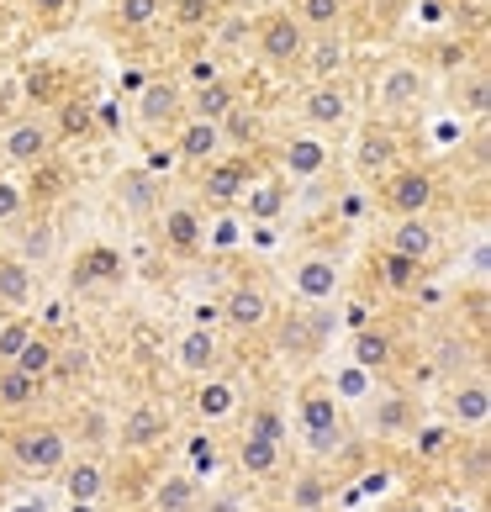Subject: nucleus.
<instances>
[{
    "instance_id": "f257e3e1",
    "label": "nucleus",
    "mask_w": 491,
    "mask_h": 512,
    "mask_svg": "<svg viewBox=\"0 0 491 512\" xmlns=\"http://www.w3.org/2000/svg\"><path fill=\"white\" fill-rule=\"evenodd\" d=\"M69 460V433L59 423H27L22 433H11V465L32 481H53Z\"/></svg>"
},
{
    "instance_id": "f03ea898",
    "label": "nucleus",
    "mask_w": 491,
    "mask_h": 512,
    "mask_svg": "<svg viewBox=\"0 0 491 512\" xmlns=\"http://www.w3.org/2000/svg\"><path fill=\"white\" fill-rule=\"evenodd\" d=\"M433 201H439V180H433V169H423V164H396V169H386L381 206H386L391 217H428Z\"/></svg>"
},
{
    "instance_id": "7ed1b4c3",
    "label": "nucleus",
    "mask_w": 491,
    "mask_h": 512,
    "mask_svg": "<svg viewBox=\"0 0 491 512\" xmlns=\"http://www.w3.org/2000/svg\"><path fill=\"white\" fill-rule=\"evenodd\" d=\"M296 428L307 433L312 454H328L344 444V402L328 386H307L296 396Z\"/></svg>"
},
{
    "instance_id": "20e7f679",
    "label": "nucleus",
    "mask_w": 491,
    "mask_h": 512,
    "mask_svg": "<svg viewBox=\"0 0 491 512\" xmlns=\"http://www.w3.org/2000/svg\"><path fill=\"white\" fill-rule=\"evenodd\" d=\"M254 48L270 69H291L301 64V48H307V27L296 22L291 11H264L254 22Z\"/></svg>"
},
{
    "instance_id": "39448f33",
    "label": "nucleus",
    "mask_w": 491,
    "mask_h": 512,
    "mask_svg": "<svg viewBox=\"0 0 491 512\" xmlns=\"http://www.w3.org/2000/svg\"><path fill=\"white\" fill-rule=\"evenodd\" d=\"M196 175H201V180H196L201 206H212V212H228V206H238L243 185L254 180V169H249V159H243V154H217L212 164H201Z\"/></svg>"
},
{
    "instance_id": "423d86ee",
    "label": "nucleus",
    "mask_w": 491,
    "mask_h": 512,
    "mask_svg": "<svg viewBox=\"0 0 491 512\" xmlns=\"http://www.w3.org/2000/svg\"><path fill=\"white\" fill-rule=\"evenodd\" d=\"M296 117H301V127H307V132H338L344 122H354V101H349V90H344V85L312 80L307 90H301Z\"/></svg>"
},
{
    "instance_id": "0eeeda50",
    "label": "nucleus",
    "mask_w": 491,
    "mask_h": 512,
    "mask_svg": "<svg viewBox=\"0 0 491 512\" xmlns=\"http://www.w3.org/2000/svg\"><path fill=\"white\" fill-rule=\"evenodd\" d=\"M53 148H59V138H53V122L48 117H16L6 132H0V159L6 164H48Z\"/></svg>"
},
{
    "instance_id": "6e6552de",
    "label": "nucleus",
    "mask_w": 491,
    "mask_h": 512,
    "mask_svg": "<svg viewBox=\"0 0 491 512\" xmlns=\"http://www.w3.org/2000/svg\"><path fill=\"white\" fill-rule=\"evenodd\" d=\"M159 243L175 259H201L206 254V212L191 201H175L159 212Z\"/></svg>"
},
{
    "instance_id": "1a4fd4ad",
    "label": "nucleus",
    "mask_w": 491,
    "mask_h": 512,
    "mask_svg": "<svg viewBox=\"0 0 491 512\" xmlns=\"http://www.w3.org/2000/svg\"><path fill=\"white\" fill-rule=\"evenodd\" d=\"M291 291H296V301H307V307H328V301L344 296V264H338L333 254H307V259H296Z\"/></svg>"
},
{
    "instance_id": "9d476101",
    "label": "nucleus",
    "mask_w": 491,
    "mask_h": 512,
    "mask_svg": "<svg viewBox=\"0 0 491 512\" xmlns=\"http://www.w3.org/2000/svg\"><path fill=\"white\" fill-rule=\"evenodd\" d=\"M185 117V85L159 74V80H143L138 90V127L143 132H169Z\"/></svg>"
},
{
    "instance_id": "9b49d317",
    "label": "nucleus",
    "mask_w": 491,
    "mask_h": 512,
    "mask_svg": "<svg viewBox=\"0 0 491 512\" xmlns=\"http://www.w3.org/2000/svg\"><path fill=\"white\" fill-rule=\"evenodd\" d=\"M53 481L64 486V502H69V507H101L111 476H106V460H101V454H80V460L69 454L64 470H59Z\"/></svg>"
},
{
    "instance_id": "f8f14e48",
    "label": "nucleus",
    "mask_w": 491,
    "mask_h": 512,
    "mask_svg": "<svg viewBox=\"0 0 491 512\" xmlns=\"http://www.w3.org/2000/svg\"><path fill=\"white\" fill-rule=\"evenodd\" d=\"M270 291L254 286V280H238V286H228V296H222V322H228L233 333H264L270 328Z\"/></svg>"
},
{
    "instance_id": "ddd939ff",
    "label": "nucleus",
    "mask_w": 491,
    "mask_h": 512,
    "mask_svg": "<svg viewBox=\"0 0 491 512\" xmlns=\"http://www.w3.org/2000/svg\"><path fill=\"white\" fill-rule=\"evenodd\" d=\"M423 90H428V80H423L418 64H386L381 80H375V106H381L386 117H396V111H412V106H418Z\"/></svg>"
},
{
    "instance_id": "4468645a",
    "label": "nucleus",
    "mask_w": 491,
    "mask_h": 512,
    "mask_svg": "<svg viewBox=\"0 0 491 512\" xmlns=\"http://www.w3.org/2000/svg\"><path fill=\"white\" fill-rule=\"evenodd\" d=\"M222 154V132H217V122L212 117H185L175 122V159L185 164V169H201V164H212Z\"/></svg>"
},
{
    "instance_id": "2eb2a0df",
    "label": "nucleus",
    "mask_w": 491,
    "mask_h": 512,
    "mask_svg": "<svg viewBox=\"0 0 491 512\" xmlns=\"http://www.w3.org/2000/svg\"><path fill=\"white\" fill-rule=\"evenodd\" d=\"M169 439V412L159 402H138V407H127V417L117 423V444L132 449V454H143V449H159Z\"/></svg>"
},
{
    "instance_id": "dca6fc26",
    "label": "nucleus",
    "mask_w": 491,
    "mask_h": 512,
    "mask_svg": "<svg viewBox=\"0 0 491 512\" xmlns=\"http://www.w3.org/2000/svg\"><path fill=\"white\" fill-rule=\"evenodd\" d=\"M122 275H127V259H122V249H111V243H90V249H80V254H74V270H69L74 291L117 286Z\"/></svg>"
},
{
    "instance_id": "f3484780",
    "label": "nucleus",
    "mask_w": 491,
    "mask_h": 512,
    "mask_svg": "<svg viewBox=\"0 0 491 512\" xmlns=\"http://www.w3.org/2000/svg\"><path fill=\"white\" fill-rule=\"evenodd\" d=\"M486 423H491V391H486L481 375L449 386V428L455 433H481Z\"/></svg>"
},
{
    "instance_id": "a211bd4d",
    "label": "nucleus",
    "mask_w": 491,
    "mask_h": 512,
    "mask_svg": "<svg viewBox=\"0 0 491 512\" xmlns=\"http://www.w3.org/2000/svg\"><path fill=\"white\" fill-rule=\"evenodd\" d=\"M280 164H286V175H291V180H317V175H328V164H333L328 132H307V127H301L296 138L286 143Z\"/></svg>"
},
{
    "instance_id": "6ab92c4d",
    "label": "nucleus",
    "mask_w": 491,
    "mask_h": 512,
    "mask_svg": "<svg viewBox=\"0 0 491 512\" xmlns=\"http://www.w3.org/2000/svg\"><path fill=\"white\" fill-rule=\"evenodd\" d=\"M386 249L412 259V264H428L433 254H439V227H433L428 217H396L391 233H386Z\"/></svg>"
},
{
    "instance_id": "aec40b11",
    "label": "nucleus",
    "mask_w": 491,
    "mask_h": 512,
    "mask_svg": "<svg viewBox=\"0 0 491 512\" xmlns=\"http://www.w3.org/2000/svg\"><path fill=\"white\" fill-rule=\"evenodd\" d=\"M418 423H423V407L412 402L407 391H386L381 402H375V412H370V433H375V439H407Z\"/></svg>"
},
{
    "instance_id": "412c9836",
    "label": "nucleus",
    "mask_w": 491,
    "mask_h": 512,
    "mask_svg": "<svg viewBox=\"0 0 491 512\" xmlns=\"http://www.w3.org/2000/svg\"><path fill=\"white\" fill-rule=\"evenodd\" d=\"M148 512H201V481L191 470H164L148 491Z\"/></svg>"
},
{
    "instance_id": "4be33fe9",
    "label": "nucleus",
    "mask_w": 491,
    "mask_h": 512,
    "mask_svg": "<svg viewBox=\"0 0 491 512\" xmlns=\"http://www.w3.org/2000/svg\"><path fill=\"white\" fill-rule=\"evenodd\" d=\"M233 212L243 217V222H280L286 217V180H249L243 185V196H238V206Z\"/></svg>"
},
{
    "instance_id": "5701e85b",
    "label": "nucleus",
    "mask_w": 491,
    "mask_h": 512,
    "mask_svg": "<svg viewBox=\"0 0 491 512\" xmlns=\"http://www.w3.org/2000/svg\"><path fill=\"white\" fill-rule=\"evenodd\" d=\"M238 470L249 481H270L286 470V444H275V439H259V433H243L238 439Z\"/></svg>"
},
{
    "instance_id": "b1692460",
    "label": "nucleus",
    "mask_w": 491,
    "mask_h": 512,
    "mask_svg": "<svg viewBox=\"0 0 491 512\" xmlns=\"http://www.w3.org/2000/svg\"><path fill=\"white\" fill-rule=\"evenodd\" d=\"M175 359H180V370H185V375H212V370H217V359H222L217 333H212V328H185Z\"/></svg>"
},
{
    "instance_id": "393cba45",
    "label": "nucleus",
    "mask_w": 491,
    "mask_h": 512,
    "mask_svg": "<svg viewBox=\"0 0 491 512\" xmlns=\"http://www.w3.org/2000/svg\"><path fill=\"white\" fill-rule=\"evenodd\" d=\"M37 296V280H32V264L16 259V254H0V307L11 312H27Z\"/></svg>"
},
{
    "instance_id": "a878e982",
    "label": "nucleus",
    "mask_w": 491,
    "mask_h": 512,
    "mask_svg": "<svg viewBox=\"0 0 491 512\" xmlns=\"http://www.w3.org/2000/svg\"><path fill=\"white\" fill-rule=\"evenodd\" d=\"M238 412V386L228 381V375H201V386H196V417L201 423H222V417H233Z\"/></svg>"
},
{
    "instance_id": "bb28decb",
    "label": "nucleus",
    "mask_w": 491,
    "mask_h": 512,
    "mask_svg": "<svg viewBox=\"0 0 491 512\" xmlns=\"http://www.w3.org/2000/svg\"><path fill=\"white\" fill-rule=\"evenodd\" d=\"M328 502H333V481L323 476V470H317V465L296 470L291 491H286V507L291 512H328Z\"/></svg>"
},
{
    "instance_id": "cd10ccee",
    "label": "nucleus",
    "mask_w": 491,
    "mask_h": 512,
    "mask_svg": "<svg viewBox=\"0 0 491 512\" xmlns=\"http://www.w3.org/2000/svg\"><path fill=\"white\" fill-rule=\"evenodd\" d=\"M349 349H354V365L370 370V375H386L396 365V344H391V333H381V328H354Z\"/></svg>"
},
{
    "instance_id": "c85d7f7f",
    "label": "nucleus",
    "mask_w": 491,
    "mask_h": 512,
    "mask_svg": "<svg viewBox=\"0 0 491 512\" xmlns=\"http://www.w3.org/2000/svg\"><path fill=\"white\" fill-rule=\"evenodd\" d=\"M233 101H238V85L222 80V74H217V80H201V85L185 90V111H191V117H212V122H217Z\"/></svg>"
},
{
    "instance_id": "c756f323",
    "label": "nucleus",
    "mask_w": 491,
    "mask_h": 512,
    "mask_svg": "<svg viewBox=\"0 0 491 512\" xmlns=\"http://www.w3.org/2000/svg\"><path fill=\"white\" fill-rule=\"evenodd\" d=\"M217 132H222V148L243 154V148H254V143H259V111H254V106H243V101H233V106L217 117Z\"/></svg>"
},
{
    "instance_id": "7c9ffc66",
    "label": "nucleus",
    "mask_w": 491,
    "mask_h": 512,
    "mask_svg": "<svg viewBox=\"0 0 491 512\" xmlns=\"http://www.w3.org/2000/svg\"><path fill=\"white\" fill-rule=\"evenodd\" d=\"M402 164V143H396V132L386 127H370L360 138V169L365 175H386V169Z\"/></svg>"
},
{
    "instance_id": "2f4dec72",
    "label": "nucleus",
    "mask_w": 491,
    "mask_h": 512,
    "mask_svg": "<svg viewBox=\"0 0 491 512\" xmlns=\"http://www.w3.org/2000/svg\"><path fill=\"white\" fill-rule=\"evenodd\" d=\"M37 396H43V381H32V375L16 370V365H0V417H6V412H27Z\"/></svg>"
},
{
    "instance_id": "473e14b6",
    "label": "nucleus",
    "mask_w": 491,
    "mask_h": 512,
    "mask_svg": "<svg viewBox=\"0 0 491 512\" xmlns=\"http://www.w3.org/2000/svg\"><path fill=\"white\" fill-rule=\"evenodd\" d=\"M344 11H349V0H296L291 16L307 32H333L338 22H344Z\"/></svg>"
},
{
    "instance_id": "72a5a7b5",
    "label": "nucleus",
    "mask_w": 491,
    "mask_h": 512,
    "mask_svg": "<svg viewBox=\"0 0 491 512\" xmlns=\"http://www.w3.org/2000/svg\"><path fill=\"white\" fill-rule=\"evenodd\" d=\"M53 354H59V338H48L43 328H37L27 338V349L16 354V370H27L32 381H48V370H53Z\"/></svg>"
},
{
    "instance_id": "f704fd0d",
    "label": "nucleus",
    "mask_w": 491,
    "mask_h": 512,
    "mask_svg": "<svg viewBox=\"0 0 491 512\" xmlns=\"http://www.w3.org/2000/svg\"><path fill=\"white\" fill-rule=\"evenodd\" d=\"M117 196L132 206V212H138V217H148V212H154V206H164L159 201V185L154 180H148L143 175V169H127V175L117 180Z\"/></svg>"
},
{
    "instance_id": "c9c22d12",
    "label": "nucleus",
    "mask_w": 491,
    "mask_h": 512,
    "mask_svg": "<svg viewBox=\"0 0 491 512\" xmlns=\"http://www.w3.org/2000/svg\"><path fill=\"white\" fill-rule=\"evenodd\" d=\"M53 138H59V143H69V138H90V127H96V122H90V106L85 101H59V111H53Z\"/></svg>"
},
{
    "instance_id": "e433bc0d",
    "label": "nucleus",
    "mask_w": 491,
    "mask_h": 512,
    "mask_svg": "<svg viewBox=\"0 0 491 512\" xmlns=\"http://www.w3.org/2000/svg\"><path fill=\"white\" fill-rule=\"evenodd\" d=\"M375 270H381V280H386V286H391L396 296H412V291H418L423 264H412V259H402V254L381 249V264H375Z\"/></svg>"
},
{
    "instance_id": "4c0bfd02",
    "label": "nucleus",
    "mask_w": 491,
    "mask_h": 512,
    "mask_svg": "<svg viewBox=\"0 0 491 512\" xmlns=\"http://www.w3.org/2000/svg\"><path fill=\"white\" fill-rule=\"evenodd\" d=\"M301 59H307V69H312V80H328V74L344 64V37H307V48H301Z\"/></svg>"
},
{
    "instance_id": "58836bf2",
    "label": "nucleus",
    "mask_w": 491,
    "mask_h": 512,
    "mask_svg": "<svg viewBox=\"0 0 491 512\" xmlns=\"http://www.w3.org/2000/svg\"><path fill=\"white\" fill-rule=\"evenodd\" d=\"M164 16V0H117L111 6V22L127 27V32H143V27H154Z\"/></svg>"
},
{
    "instance_id": "ea45409f",
    "label": "nucleus",
    "mask_w": 491,
    "mask_h": 512,
    "mask_svg": "<svg viewBox=\"0 0 491 512\" xmlns=\"http://www.w3.org/2000/svg\"><path fill=\"white\" fill-rule=\"evenodd\" d=\"M37 333V322L27 312H11L6 317V328H0V365H16V354L27 349V338Z\"/></svg>"
},
{
    "instance_id": "a19ab883",
    "label": "nucleus",
    "mask_w": 491,
    "mask_h": 512,
    "mask_svg": "<svg viewBox=\"0 0 491 512\" xmlns=\"http://www.w3.org/2000/svg\"><path fill=\"white\" fill-rule=\"evenodd\" d=\"M238 243H243V217L228 206V212H217L212 222H206V249L228 254V249H238Z\"/></svg>"
},
{
    "instance_id": "79ce46f5",
    "label": "nucleus",
    "mask_w": 491,
    "mask_h": 512,
    "mask_svg": "<svg viewBox=\"0 0 491 512\" xmlns=\"http://www.w3.org/2000/svg\"><path fill=\"white\" fill-rule=\"evenodd\" d=\"M53 381H64V386H74V381H85L90 375V349H80V344H59V354H53Z\"/></svg>"
},
{
    "instance_id": "37998d69",
    "label": "nucleus",
    "mask_w": 491,
    "mask_h": 512,
    "mask_svg": "<svg viewBox=\"0 0 491 512\" xmlns=\"http://www.w3.org/2000/svg\"><path fill=\"white\" fill-rule=\"evenodd\" d=\"M185 460H191L185 470H191L196 481L212 476V470H217V439H212V433H191V444H185Z\"/></svg>"
},
{
    "instance_id": "c03bdc74",
    "label": "nucleus",
    "mask_w": 491,
    "mask_h": 512,
    "mask_svg": "<svg viewBox=\"0 0 491 512\" xmlns=\"http://www.w3.org/2000/svg\"><path fill=\"white\" fill-rule=\"evenodd\" d=\"M27 222V191L16 180H0V227H22Z\"/></svg>"
},
{
    "instance_id": "a18cd8bd",
    "label": "nucleus",
    "mask_w": 491,
    "mask_h": 512,
    "mask_svg": "<svg viewBox=\"0 0 491 512\" xmlns=\"http://www.w3.org/2000/svg\"><path fill=\"white\" fill-rule=\"evenodd\" d=\"M243 433H259V439L286 444V412H280V407H254V412H249V428H243Z\"/></svg>"
},
{
    "instance_id": "49530a36",
    "label": "nucleus",
    "mask_w": 491,
    "mask_h": 512,
    "mask_svg": "<svg viewBox=\"0 0 491 512\" xmlns=\"http://www.w3.org/2000/svg\"><path fill=\"white\" fill-rule=\"evenodd\" d=\"M169 16L180 27H201V22H212V0H169Z\"/></svg>"
},
{
    "instance_id": "de8ad7c7",
    "label": "nucleus",
    "mask_w": 491,
    "mask_h": 512,
    "mask_svg": "<svg viewBox=\"0 0 491 512\" xmlns=\"http://www.w3.org/2000/svg\"><path fill=\"white\" fill-rule=\"evenodd\" d=\"M449 433H455V428H412V444H418V454H439L444 444H449Z\"/></svg>"
},
{
    "instance_id": "09e8293b",
    "label": "nucleus",
    "mask_w": 491,
    "mask_h": 512,
    "mask_svg": "<svg viewBox=\"0 0 491 512\" xmlns=\"http://www.w3.org/2000/svg\"><path fill=\"white\" fill-rule=\"evenodd\" d=\"M365 391H370V370L349 365V370H344V381H338V391H333V396L344 402V396H365Z\"/></svg>"
},
{
    "instance_id": "8fccbe9b",
    "label": "nucleus",
    "mask_w": 491,
    "mask_h": 512,
    "mask_svg": "<svg viewBox=\"0 0 491 512\" xmlns=\"http://www.w3.org/2000/svg\"><path fill=\"white\" fill-rule=\"evenodd\" d=\"M0 512H48L43 497H16V502H0Z\"/></svg>"
},
{
    "instance_id": "3c124183",
    "label": "nucleus",
    "mask_w": 491,
    "mask_h": 512,
    "mask_svg": "<svg viewBox=\"0 0 491 512\" xmlns=\"http://www.w3.org/2000/svg\"><path fill=\"white\" fill-rule=\"evenodd\" d=\"M69 6H74V0H32V11H37V16H48V22H53V16H64Z\"/></svg>"
},
{
    "instance_id": "603ef678",
    "label": "nucleus",
    "mask_w": 491,
    "mask_h": 512,
    "mask_svg": "<svg viewBox=\"0 0 491 512\" xmlns=\"http://www.w3.org/2000/svg\"><path fill=\"white\" fill-rule=\"evenodd\" d=\"M217 74H222V69H217V59H212V64L196 59V64H191V85H201V80H217Z\"/></svg>"
},
{
    "instance_id": "864d4df0",
    "label": "nucleus",
    "mask_w": 491,
    "mask_h": 512,
    "mask_svg": "<svg viewBox=\"0 0 491 512\" xmlns=\"http://www.w3.org/2000/svg\"><path fill=\"white\" fill-rule=\"evenodd\" d=\"M396 512H428L423 502H402V507H396Z\"/></svg>"
},
{
    "instance_id": "5fc2aeb1",
    "label": "nucleus",
    "mask_w": 491,
    "mask_h": 512,
    "mask_svg": "<svg viewBox=\"0 0 491 512\" xmlns=\"http://www.w3.org/2000/svg\"><path fill=\"white\" fill-rule=\"evenodd\" d=\"M6 317H11V307H0V328H6Z\"/></svg>"
},
{
    "instance_id": "6e6d98bb",
    "label": "nucleus",
    "mask_w": 491,
    "mask_h": 512,
    "mask_svg": "<svg viewBox=\"0 0 491 512\" xmlns=\"http://www.w3.org/2000/svg\"><path fill=\"white\" fill-rule=\"evenodd\" d=\"M264 512H291V507H264Z\"/></svg>"
},
{
    "instance_id": "4d7b16f0",
    "label": "nucleus",
    "mask_w": 491,
    "mask_h": 512,
    "mask_svg": "<svg viewBox=\"0 0 491 512\" xmlns=\"http://www.w3.org/2000/svg\"><path fill=\"white\" fill-rule=\"evenodd\" d=\"M74 512H96V507H74Z\"/></svg>"
},
{
    "instance_id": "13d9d810",
    "label": "nucleus",
    "mask_w": 491,
    "mask_h": 512,
    "mask_svg": "<svg viewBox=\"0 0 491 512\" xmlns=\"http://www.w3.org/2000/svg\"><path fill=\"white\" fill-rule=\"evenodd\" d=\"M0 502H6V491H0Z\"/></svg>"
},
{
    "instance_id": "bf43d9fd",
    "label": "nucleus",
    "mask_w": 491,
    "mask_h": 512,
    "mask_svg": "<svg viewBox=\"0 0 491 512\" xmlns=\"http://www.w3.org/2000/svg\"><path fill=\"white\" fill-rule=\"evenodd\" d=\"M138 512H148V507H138Z\"/></svg>"
}]
</instances>
